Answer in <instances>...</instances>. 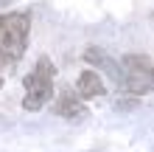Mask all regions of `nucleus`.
<instances>
[{
	"label": "nucleus",
	"mask_w": 154,
	"mask_h": 152,
	"mask_svg": "<svg viewBox=\"0 0 154 152\" xmlns=\"http://www.w3.org/2000/svg\"><path fill=\"white\" fill-rule=\"evenodd\" d=\"M53 76H56L53 62L48 57H39L37 59V68L23 79V85H25L23 107H25V110H31V113L34 110H42V107L53 99Z\"/></svg>",
	"instance_id": "obj_1"
},
{
	"label": "nucleus",
	"mask_w": 154,
	"mask_h": 152,
	"mask_svg": "<svg viewBox=\"0 0 154 152\" xmlns=\"http://www.w3.org/2000/svg\"><path fill=\"white\" fill-rule=\"evenodd\" d=\"M31 31V17L25 11H8L0 14V48H3L14 62L25 53Z\"/></svg>",
	"instance_id": "obj_2"
},
{
	"label": "nucleus",
	"mask_w": 154,
	"mask_h": 152,
	"mask_svg": "<svg viewBox=\"0 0 154 152\" xmlns=\"http://www.w3.org/2000/svg\"><path fill=\"white\" fill-rule=\"evenodd\" d=\"M121 68H123L121 87L126 93L143 96V93L154 90V65L149 62V57H143V53H126L121 59Z\"/></svg>",
	"instance_id": "obj_3"
},
{
	"label": "nucleus",
	"mask_w": 154,
	"mask_h": 152,
	"mask_svg": "<svg viewBox=\"0 0 154 152\" xmlns=\"http://www.w3.org/2000/svg\"><path fill=\"white\" fill-rule=\"evenodd\" d=\"M53 113L62 115V118L76 121V118H84V115H87V107L81 104V99H79L73 90H62L59 99L53 102Z\"/></svg>",
	"instance_id": "obj_4"
},
{
	"label": "nucleus",
	"mask_w": 154,
	"mask_h": 152,
	"mask_svg": "<svg viewBox=\"0 0 154 152\" xmlns=\"http://www.w3.org/2000/svg\"><path fill=\"white\" fill-rule=\"evenodd\" d=\"M76 90H79L81 99H98V96L106 93V87H104V79L95 70H81L79 79H76Z\"/></svg>",
	"instance_id": "obj_5"
},
{
	"label": "nucleus",
	"mask_w": 154,
	"mask_h": 152,
	"mask_svg": "<svg viewBox=\"0 0 154 152\" xmlns=\"http://www.w3.org/2000/svg\"><path fill=\"white\" fill-rule=\"evenodd\" d=\"M84 62H90V65H95V68L106 70V73H109L118 85H121V79H123V68H118V65H115L109 57H106L101 48H87V51H84Z\"/></svg>",
	"instance_id": "obj_6"
},
{
	"label": "nucleus",
	"mask_w": 154,
	"mask_h": 152,
	"mask_svg": "<svg viewBox=\"0 0 154 152\" xmlns=\"http://www.w3.org/2000/svg\"><path fill=\"white\" fill-rule=\"evenodd\" d=\"M115 107H118V110H134V107H137V96H129V99L121 96V99L115 102Z\"/></svg>",
	"instance_id": "obj_7"
},
{
	"label": "nucleus",
	"mask_w": 154,
	"mask_h": 152,
	"mask_svg": "<svg viewBox=\"0 0 154 152\" xmlns=\"http://www.w3.org/2000/svg\"><path fill=\"white\" fill-rule=\"evenodd\" d=\"M14 65H17V62H14L11 57H8V53H6L3 48H0V70H11Z\"/></svg>",
	"instance_id": "obj_8"
},
{
	"label": "nucleus",
	"mask_w": 154,
	"mask_h": 152,
	"mask_svg": "<svg viewBox=\"0 0 154 152\" xmlns=\"http://www.w3.org/2000/svg\"><path fill=\"white\" fill-rule=\"evenodd\" d=\"M0 85H3V79H0Z\"/></svg>",
	"instance_id": "obj_9"
}]
</instances>
